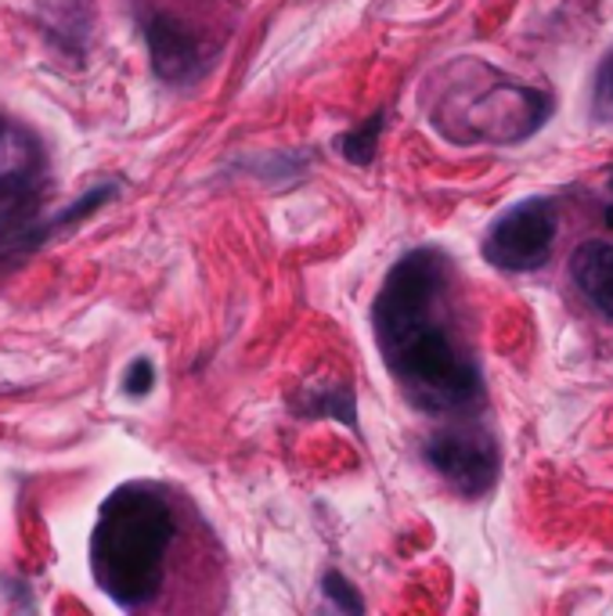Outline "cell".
I'll return each instance as SVG.
<instances>
[{"label":"cell","instance_id":"obj_1","mask_svg":"<svg viewBox=\"0 0 613 616\" xmlns=\"http://www.w3.org/2000/svg\"><path fill=\"white\" fill-rule=\"evenodd\" d=\"M452 256L408 249L372 303V336L400 397L422 414H469L483 404V375L458 331Z\"/></svg>","mask_w":613,"mask_h":616},{"label":"cell","instance_id":"obj_2","mask_svg":"<svg viewBox=\"0 0 613 616\" xmlns=\"http://www.w3.org/2000/svg\"><path fill=\"white\" fill-rule=\"evenodd\" d=\"M177 519L163 487L145 480L120 483L98 508L87 563L94 588L127 613L156 602L167 577Z\"/></svg>","mask_w":613,"mask_h":616},{"label":"cell","instance_id":"obj_3","mask_svg":"<svg viewBox=\"0 0 613 616\" xmlns=\"http://www.w3.org/2000/svg\"><path fill=\"white\" fill-rule=\"evenodd\" d=\"M552 94L473 62L447 65L430 123L452 145H520L552 120Z\"/></svg>","mask_w":613,"mask_h":616},{"label":"cell","instance_id":"obj_4","mask_svg":"<svg viewBox=\"0 0 613 616\" xmlns=\"http://www.w3.org/2000/svg\"><path fill=\"white\" fill-rule=\"evenodd\" d=\"M120 198V181H98L91 184L76 203H69L55 213H44V195L37 198H15L0 203V267H15L26 256H33L58 234L80 228L94 213Z\"/></svg>","mask_w":613,"mask_h":616},{"label":"cell","instance_id":"obj_5","mask_svg":"<svg viewBox=\"0 0 613 616\" xmlns=\"http://www.w3.org/2000/svg\"><path fill=\"white\" fill-rule=\"evenodd\" d=\"M556 234V206L541 195H530L513 203L491 224L480 242V256L483 264L502 270V275H534L552 259Z\"/></svg>","mask_w":613,"mask_h":616},{"label":"cell","instance_id":"obj_6","mask_svg":"<svg viewBox=\"0 0 613 616\" xmlns=\"http://www.w3.org/2000/svg\"><path fill=\"white\" fill-rule=\"evenodd\" d=\"M422 458L437 476L462 494L466 502H480L494 491L502 472V451L498 440L483 425H444L422 444Z\"/></svg>","mask_w":613,"mask_h":616},{"label":"cell","instance_id":"obj_7","mask_svg":"<svg viewBox=\"0 0 613 616\" xmlns=\"http://www.w3.org/2000/svg\"><path fill=\"white\" fill-rule=\"evenodd\" d=\"M145 51L152 76L163 87L184 90L206 76V47L199 40V33L181 22L170 11H156L145 19Z\"/></svg>","mask_w":613,"mask_h":616},{"label":"cell","instance_id":"obj_8","mask_svg":"<svg viewBox=\"0 0 613 616\" xmlns=\"http://www.w3.org/2000/svg\"><path fill=\"white\" fill-rule=\"evenodd\" d=\"M51 181V152L29 123L0 112V203L37 198Z\"/></svg>","mask_w":613,"mask_h":616},{"label":"cell","instance_id":"obj_9","mask_svg":"<svg viewBox=\"0 0 613 616\" xmlns=\"http://www.w3.org/2000/svg\"><path fill=\"white\" fill-rule=\"evenodd\" d=\"M570 278L599 314L613 322V242H581L570 253Z\"/></svg>","mask_w":613,"mask_h":616},{"label":"cell","instance_id":"obj_10","mask_svg":"<svg viewBox=\"0 0 613 616\" xmlns=\"http://www.w3.org/2000/svg\"><path fill=\"white\" fill-rule=\"evenodd\" d=\"M380 134H383V112H375L361 126H350L347 134H339L336 148L347 162L369 166L375 159V148H380Z\"/></svg>","mask_w":613,"mask_h":616},{"label":"cell","instance_id":"obj_11","mask_svg":"<svg viewBox=\"0 0 613 616\" xmlns=\"http://www.w3.org/2000/svg\"><path fill=\"white\" fill-rule=\"evenodd\" d=\"M592 120L613 126V47L603 55L592 80Z\"/></svg>","mask_w":613,"mask_h":616},{"label":"cell","instance_id":"obj_12","mask_svg":"<svg viewBox=\"0 0 613 616\" xmlns=\"http://www.w3.org/2000/svg\"><path fill=\"white\" fill-rule=\"evenodd\" d=\"M123 397L127 400H145L156 389V361L152 358H134L123 372Z\"/></svg>","mask_w":613,"mask_h":616},{"label":"cell","instance_id":"obj_13","mask_svg":"<svg viewBox=\"0 0 613 616\" xmlns=\"http://www.w3.org/2000/svg\"><path fill=\"white\" fill-rule=\"evenodd\" d=\"M322 591H325V599L333 602V606H336L339 613H364L361 595H358V591H353V584H350V580H347L344 573L328 570V573L322 577Z\"/></svg>","mask_w":613,"mask_h":616},{"label":"cell","instance_id":"obj_14","mask_svg":"<svg viewBox=\"0 0 613 616\" xmlns=\"http://www.w3.org/2000/svg\"><path fill=\"white\" fill-rule=\"evenodd\" d=\"M306 411H325V414H336V419H344L353 425V394L347 386H322V394L311 400V408Z\"/></svg>","mask_w":613,"mask_h":616},{"label":"cell","instance_id":"obj_15","mask_svg":"<svg viewBox=\"0 0 613 616\" xmlns=\"http://www.w3.org/2000/svg\"><path fill=\"white\" fill-rule=\"evenodd\" d=\"M610 188H613V177H610Z\"/></svg>","mask_w":613,"mask_h":616}]
</instances>
